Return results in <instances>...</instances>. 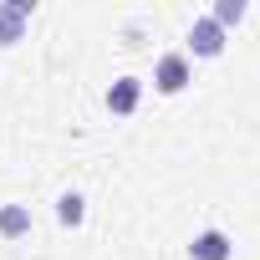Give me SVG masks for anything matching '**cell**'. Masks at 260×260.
<instances>
[{"label": "cell", "mask_w": 260, "mask_h": 260, "mask_svg": "<svg viewBox=\"0 0 260 260\" xmlns=\"http://www.w3.org/2000/svg\"><path fill=\"white\" fill-rule=\"evenodd\" d=\"M31 16H36V0H6L0 6V46H16Z\"/></svg>", "instance_id": "obj_2"}, {"label": "cell", "mask_w": 260, "mask_h": 260, "mask_svg": "<svg viewBox=\"0 0 260 260\" xmlns=\"http://www.w3.org/2000/svg\"><path fill=\"white\" fill-rule=\"evenodd\" d=\"M209 21H214L219 31H224V26H240V21H245V0H214V16H209Z\"/></svg>", "instance_id": "obj_8"}, {"label": "cell", "mask_w": 260, "mask_h": 260, "mask_svg": "<svg viewBox=\"0 0 260 260\" xmlns=\"http://www.w3.org/2000/svg\"><path fill=\"white\" fill-rule=\"evenodd\" d=\"M56 219H61V224H67V230H77V224H82V219H87V199H82V194H77V189H67V194H61V199H56Z\"/></svg>", "instance_id": "obj_7"}, {"label": "cell", "mask_w": 260, "mask_h": 260, "mask_svg": "<svg viewBox=\"0 0 260 260\" xmlns=\"http://www.w3.org/2000/svg\"><path fill=\"white\" fill-rule=\"evenodd\" d=\"M138 97H143V82H138V77H117V82L107 87V112H112V117L138 112Z\"/></svg>", "instance_id": "obj_5"}, {"label": "cell", "mask_w": 260, "mask_h": 260, "mask_svg": "<svg viewBox=\"0 0 260 260\" xmlns=\"http://www.w3.org/2000/svg\"><path fill=\"white\" fill-rule=\"evenodd\" d=\"M189 255H194V260H235V240H230L224 230H199V235L189 240Z\"/></svg>", "instance_id": "obj_3"}, {"label": "cell", "mask_w": 260, "mask_h": 260, "mask_svg": "<svg viewBox=\"0 0 260 260\" xmlns=\"http://www.w3.org/2000/svg\"><path fill=\"white\" fill-rule=\"evenodd\" d=\"M189 51H194V56H204V61H209V56H219V51H224V31H219L209 16H199V21L189 26Z\"/></svg>", "instance_id": "obj_4"}, {"label": "cell", "mask_w": 260, "mask_h": 260, "mask_svg": "<svg viewBox=\"0 0 260 260\" xmlns=\"http://www.w3.org/2000/svg\"><path fill=\"white\" fill-rule=\"evenodd\" d=\"M0 235H6V240L31 235V209L26 204H6V209H0Z\"/></svg>", "instance_id": "obj_6"}, {"label": "cell", "mask_w": 260, "mask_h": 260, "mask_svg": "<svg viewBox=\"0 0 260 260\" xmlns=\"http://www.w3.org/2000/svg\"><path fill=\"white\" fill-rule=\"evenodd\" d=\"M153 87H158L164 97H179V92L189 87V56H184V51L158 56V67H153Z\"/></svg>", "instance_id": "obj_1"}]
</instances>
